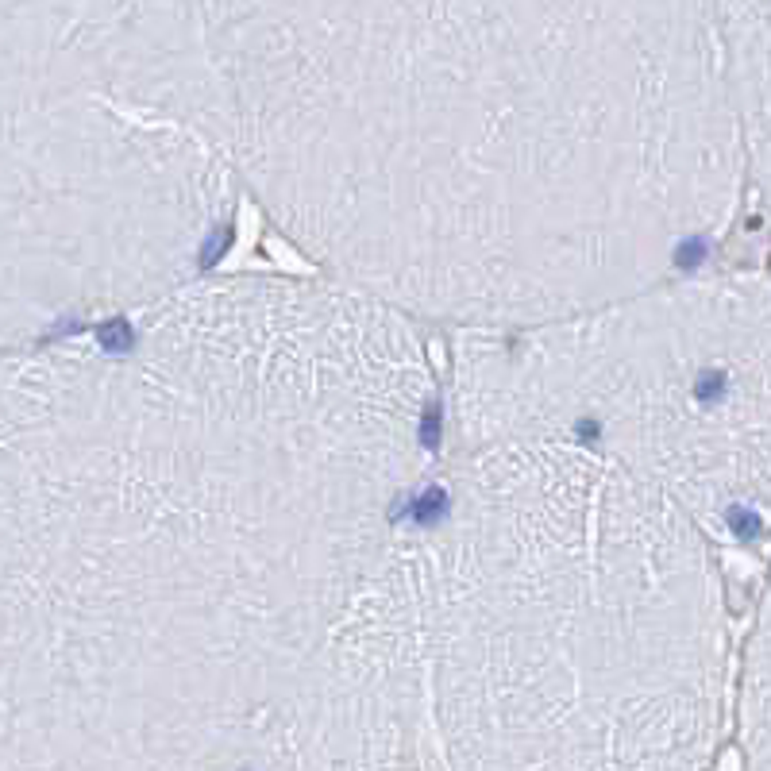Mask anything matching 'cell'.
I'll return each mask as SVG.
<instances>
[{
    "label": "cell",
    "instance_id": "6da1fadb",
    "mask_svg": "<svg viewBox=\"0 0 771 771\" xmlns=\"http://www.w3.org/2000/svg\"><path fill=\"white\" fill-rule=\"evenodd\" d=\"M213 293L89 359L31 363L4 425V733L47 764H162L255 721L297 745L324 656L382 563L409 413L336 436V386L247 371Z\"/></svg>",
    "mask_w": 771,
    "mask_h": 771
},
{
    "label": "cell",
    "instance_id": "7a4b0ae2",
    "mask_svg": "<svg viewBox=\"0 0 771 771\" xmlns=\"http://www.w3.org/2000/svg\"><path fill=\"white\" fill-rule=\"evenodd\" d=\"M721 31L729 39L733 54H741L756 85H764V97H756L760 108L771 105V0H714Z\"/></svg>",
    "mask_w": 771,
    "mask_h": 771
},
{
    "label": "cell",
    "instance_id": "3957f363",
    "mask_svg": "<svg viewBox=\"0 0 771 771\" xmlns=\"http://www.w3.org/2000/svg\"><path fill=\"white\" fill-rule=\"evenodd\" d=\"M760 683H764V741H768V752L764 760L771 764V644H764V667H760Z\"/></svg>",
    "mask_w": 771,
    "mask_h": 771
}]
</instances>
